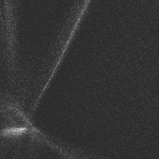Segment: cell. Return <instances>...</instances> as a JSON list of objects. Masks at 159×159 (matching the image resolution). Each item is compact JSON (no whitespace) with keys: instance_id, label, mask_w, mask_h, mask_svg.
I'll return each mask as SVG.
<instances>
[{"instance_id":"obj_1","label":"cell","mask_w":159,"mask_h":159,"mask_svg":"<svg viewBox=\"0 0 159 159\" xmlns=\"http://www.w3.org/2000/svg\"><path fill=\"white\" fill-rule=\"evenodd\" d=\"M26 129L25 128L12 129L6 130L4 133L6 134H18L25 132Z\"/></svg>"}]
</instances>
